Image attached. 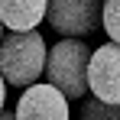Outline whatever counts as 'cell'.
Instances as JSON below:
<instances>
[{"label":"cell","mask_w":120,"mask_h":120,"mask_svg":"<svg viewBox=\"0 0 120 120\" xmlns=\"http://www.w3.org/2000/svg\"><path fill=\"white\" fill-rule=\"evenodd\" d=\"M49 45L36 29H10L0 39V71L13 88H29L45 75Z\"/></svg>","instance_id":"6da1fadb"},{"label":"cell","mask_w":120,"mask_h":120,"mask_svg":"<svg viewBox=\"0 0 120 120\" xmlns=\"http://www.w3.org/2000/svg\"><path fill=\"white\" fill-rule=\"evenodd\" d=\"M88 65H91V49L81 36H62L49 49L45 62V81H52L68 101H81L88 88Z\"/></svg>","instance_id":"7a4b0ae2"},{"label":"cell","mask_w":120,"mask_h":120,"mask_svg":"<svg viewBox=\"0 0 120 120\" xmlns=\"http://www.w3.org/2000/svg\"><path fill=\"white\" fill-rule=\"evenodd\" d=\"M104 0H49L45 23L62 36H88L101 29Z\"/></svg>","instance_id":"3957f363"},{"label":"cell","mask_w":120,"mask_h":120,"mask_svg":"<svg viewBox=\"0 0 120 120\" xmlns=\"http://www.w3.org/2000/svg\"><path fill=\"white\" fill-rule=\"evenodd\" d=\"M71 101L62 94L52 81L45 84H29L23 88L20 101H16V120H71V110H68Z\"/></svg>","instance_id":"277c9868"},{"label":"cell","mask_w":120,"mask_h":120,"mask_svg":"<svg viewBox=\"0 0 120 120\" xmlns=\"http://www.w3.org/2000/svg\"><path fill=\"white\" fill-rule=\"evenodd\" d=\"M88 88L101 101L120 104V42H104L91 52L88 65Z\"/></svg>","instance_id":"5b68a950"},{"label":"cell","mask_w":120,"mask_h":120,"mask_svg":"<svg viewBox=\"0 0 120 120\" xmlns=\"http://www.w3.org/2000/svg\"><path fill=\"white\" fill-rule=\"evenodd\" d=\"M49 16V0H0V20L7 29H36Z\"/></svg>","instance_id":"8992f818"},{"label":"cell","mask_w":120,"mask_h":120,"mask_svg":"<svg viewBox=\"0 0 120 120\" xmlns=\"http://www.w3.org/2000/svg\"><path fill=\"white\" fill-rule=\"evenodd\" d=\"M81 120H120V104L91 98L81 104Z\"/></svg>","instance_id":"52a82bcc"},{"label":"cell","mask_w":120,"mask_h":120,"mask_svg":"<svg viewBox=\"0 0 120 120\" xmlns=\"http://www.w3.org/2000/svg\"><path fill=\"white\" fill-rule=\"evenodd\" d=\"M101 26H104L107 39L120 42V0H104V13H101Z\"/></svg>","instance_id":"ba28073f"},{"label":"cell","mask_w":120,"mask_h":120,"mask_svg":"<svg viewBox=\"0 0 120 120\" xmlns=\"http://www.w3.org/2000/svg\"><path fill=\"white\" fill-rule=\"evenodd\" d=\"M7 88H10V81L3 78V71H0V114H3V104H7Z\"/></svg>","instance_id":"9c48e42d"},{"label":"cell","mask_w":120,"mask_h":120,"mask_svg":"<svg viewBox=\"0 0 120 120\" xmlns=\"http://www.w3.org/2000/svg\"><path fill=\"white\" fill-rule=\"evenodd\" d=\"M0 120H16V114H13V110H3V114H0Z\"/></svg>","instance_id":"30bf717a"},{"label":"cell","mask_w":120,"mask_h":120,"mask_svg":"<svg viewBox=\"0 0 120 120\" xmlns=\"http://www.w3.org/2000/svg\"><path fill=\"white\" fill-rule=\"evenodd\" d=\"M3 36H7V33H3V20H0V39H3Z\"/></svg>","instance_id":"8fae6325"}]
</instances>
